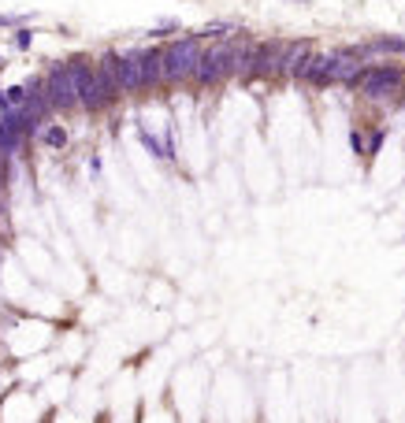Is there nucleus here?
Here are the masks:
<instances>
[{
    "label": "nucleus",
    "instance_id": "1",
    "mask_svg": "<svg viewBox=\"0 0 405 423\" xmlns=\"http://www.w3.org/2000/svg\"><path fill=\"white\" fill-rule=\"evenodd\" d=\"M197 63H201V45L197 38H179L164 49V78L167 82H186L197 74Z\"/></svg>",
    "mask_w": 405,
    "mask_h": 423
},
{
    "label": "nucleus",
    "instance_id": "2",
    "mask_svg": "<svg viewBox=\"0 0 405 423\" xmlns=\"http://www.w3.org/2000/svg\"><path fill=\"white\" fill-rule=\"evenodd\" d=\"M71 74H74V90H78V104L86 108H104L108 101H115V97L108 93V85H104L101 71L90 67V60H71Z\"/></svg>",
    "mask_w": 405,
    "mask_h": 423
},
{
    "label": "nucleus",
    "instance_id": "3",
    "mask_svg": "<svg viewBox=\"0 0 405 423\" xmlns=\"http://www.w3.org/2000/svg\"><path fill=\"white\" fill-rule=\"evenodd\" d=\"M231 71H238V45H212V49L201 52L194 78L201 85H216L223 74H231Z\"/></svg>",
    "mask_w": 405,
    "mask_h": 423
},
{
    "label": "nucleus",
    "instance_id": "4",
    "mask_svg": "<svg viewBox=\"0 0 405 423\" xmlns=\"http://www.w3.org/2000/svg\"><path fill=\"white\" fill-rule=\"evenodd\" d=\"M402 82H405V74L402 67H365V74H361V93L372 97V101H379V97H390V93H398L402 90Z\"/></svg>",
    "mask_w": 405,
    "mask_h": 423
},
{
    "label": "nucleus",
    "instance_id": "5",
    "mask_svg": "<svg viewBox=\"0 0 405 423\" xmlns=\"http://www.w3.org/2000/svg\"><path fill=\"white\" fill-rule=\"evenodd\" d=\"M45 97H49L52 108H71V104H78V90H74L71 63H60V67L49 71V78H45Z\"/></svg>",
    "mask_w": 405,
    "mask_h": 423
},
{
    "label": "nucleus",
    "instance_id": "6",
    "mask_svg": "<svg viewBox=\"0 0 405 423\" xmlns=\"http://www.w3.org/2000/svg\"><path fill=\"white\" fill-rule=\"evenodd\" d=\"M138 60H142V82H145V90H153L156 82H164V49L138 52Z\"/></svg>",
    "mask_w": 405,
    "mask_h": 423
},
{
    "label": "nucleus",
    "instance_id": "7",
    "mask_svg": "<svg viewBox=\"0 0 405 423\" xmlns=\"http://www.w3.org/2000/svg\"><path fill=\"white\" fill-rule=\"evenodd\" d=\"M119 90L123 93L145 90V82H142V60H138V56H119Z\"/></svg>",
    "mask_w": 405,
    "mask_h": 423
},
{
    "label": "nucleus",
    "instance_id": "8",
    "mask_svg": "<svg viewBox=\"0 0 405 423\" xmlns=\"http://www.w3.org/2000/svg\"><path fill=\"white\" fill-rule=\"evenodd\" d=\"M368 49H383V52H405V38H376Z\"/></svg>",
    "mask_w": 405,
    "mask_h": 423
},
{
    "label": "nucleus",
    "instance_id": "9",
    "mask_svg": "<svg viewBox=\"0 0 405 423\" xmlns=\"http://www.w3.org/2000/svg\"><path fill=\"white\" fill-rule=\"evenodd\" d=\"M142 145H145L153 156H172V149H167V145H160V141H156L153 134H149V130H142Z\"/></svg>",
    "mask_w": 405,
    "mask_h": 423
},
{
    "label": "nucleus",
    "instance_id": "10",
    "mask_svg": "<svg viewBox=\"0 0 405 423\" xmlns=\"http://www.w3.org/2000/svg\"><path fill=\"white\" fill-rule=\"evenodd\" d=\"M45 145L63 149V145H67V130H63V126H49V130H45Z\"/></svg>",
    "mask_w": 405,
    "mask_h": 423
},
{
    "label": "nucleus",
    "instance_id": "11",
    "mask_svg": "<svg viewBox=\"0 0 405 423\" xmlns=\"http://www.w3.org/2000/svg\"><path fill=\"white\" fill-rule=\"evenodd\" d=\"M205 34L208 38H227L231 34V23H212V26H205Z\"/></svg>",
    "mask_w": 405,
    "mask_h": 423
},
{
    "label": "nucleus",
    "instance_id": "12",
    "mask_svg": "<svg viewBox=\"0 0 405 423\" xmlns=\"http://www.w3.org/2000/svg\"><path fill=\"white\" fill-rule=\"evenodd\" d=\"M15 45H19V49H26V45H30V30H19V38H15Z\"/></svg>",
    "mask_w": 405,
    "mask_h": 423
},
{
    "label": "nucleus",
    "instance_id": "13",
    "mask_svg": "<svg viewBox=\"0 0 405 423\" xmlns=\"http://www.w3.org/2000/svg\"><path fill=\"white\" fill-rule=\"evenodd\" d=\"M349 141H354V153H365V141H361V134H357V130L349 134Z\"/></svg>",
    "mask_w": 405,
    "mask_h": 423
},
{
    "label": "nucleus",
    "instance_id": "14",
    "mask_svg": "<svg viewBox=\"0 0 405 423\" xmlns=\"http://www.w3.org/2000/svg\"><path fill=\"white\" fill-rule=\"evenodd\" d=\"M0 186H4V171H0Z\"/></svg>",
    "mask_w": 405,
    "mask_h": 423
}]
</instances>
